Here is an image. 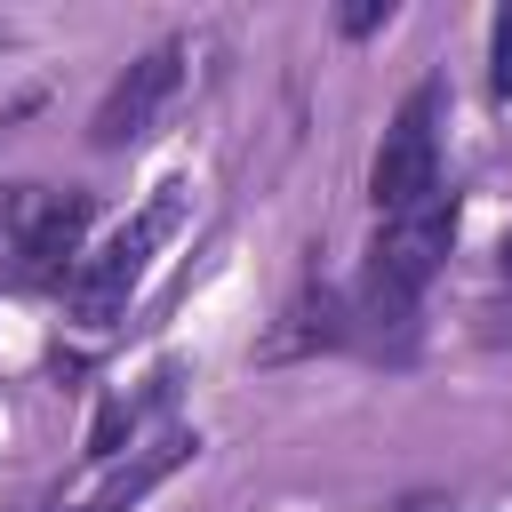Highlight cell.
Returning a JSON list of instances; mask_svg holds the SVG:
<instances>
[{"instance_id":"cell-1","label":"cell","mask_w":512,"mask_h":512,"mask_svg":"<svg viewBox=\"0 0 512 512\" xmlns=\"http://www.w3.org/2000/svg\"><path fill=\"white\" fill-rule=\"evenodd\" d=\"M456 224H464V192H456V184H440L424 208L376 224V240H368V256H360V280L344 288V296H352V344H360V352H392V360L408 352L416 304H424V288L440 280V264H448V248H456Z\"/></svg>"},{"instance_id":"cell-7","label":"cell","mask_w":512,"mask_h":512,"mask_svg":"<svg viewBox=\"0 0 512 512\" xmlns=\"http://www.w3.org/2000/svg\"><path fill=\"white\" fill-rule=\"evenodd\" d=\"M176 384H184V360H160V368L144 376V392H120V400L96 416V432H88V464H120V456H128V440H136V424H144L152 408H168V400H176Z\"/></svg>"},{"instance_id":"cell-5","label":"cell","mask_w":512,"mask_h":512,"mask_svg":"<svg viewBox=\"0 0 512 512\" xmlns=\"http://www.w3.org/2000/svg\"><path fill=\"white\" fill-rule=\"evenodd\" d=\"M88 224H96V192H80V184L48 192V184H40V208H32L24 232H16V288H56V296H64Z\"/></svg>"},{"instance_id":"cell-4","label":"cell","mask_w":512,"mask_h":512,"mask_svg":"<svg viewBox=\"0 0 512 512\" xmlns=\"http://www.w3.org/2000/svg\"><path fill=\"white\" fill-rule=\"evenodd\" d=\"M176 88H184V40H152V48L104 88V104H96V120H88V144H96V152H136V144L160 128V112H168Z\"/></svg>"},{"instance_id":"cell-2","label":"cell","mask_w":512,"mask_h":512,"mask_svg":"<svg viewBox=\"0 0 512 512\" xmlns=\"http://www.w3.org/2000/svg\"><path fill=\"white\" fill-rule=\"evenodd\" d=\"M176 216H184V184H160L96 256H80L72 264V280H64V312L88 328V336H104L120 312H128V296L144 288V272H152V256H160V240L176 232Z\"/></svg>"},{"instance_id":"cell-8","label":"cell","mask_w":512,"mask_h":512,"mask_svg":"<svg viewBox=\"0 0 512 512\" xmlns=\"http://www.w3.org/2000/svg\"><path fill=\"white\" fill-rule=\"evenodd\" d=\"M488 56H496L488 96H496V104H512V8H496V24H488Z\"/></svg>"},{"instance_id":"cell-10","label":"cell","mask_w":512,"mask_h":512,"mask_svg":"<svg viewBox=\"0 0 512 512\" xmlns=\"http://www.w3.org/2000/svg\"><path fill=\"white\" fill-rule=\"evenodd\" d=\"M504 272H512V240H504Z\"/></svg>"},{"instance_id":"cell-3","label":"cell","mask_w":512,"mask_h":512,"mask_svg":"<svg viewBox=\"0 0 512 512\" xmlns=\"http://www.w3.org/2000/svg\"><path fill=\"white\" fill-rule=\"evenodd\" d=\"M440 120H448V80L424 72L400 96V112L384 120V144L368 160V208H376V224L408 216V208H424L440 192Z\"/></svg>"},{"instance_id":"cell-9","label":"cell","mask_w":512,"mask_h":512,"mask_svg":"<svg viewBox=\"0 0 512 512\" xmlns=\"http://www.w3.org/2000/svg\"><path fill=\"white\" fill-rule=\"evenodd\" d=\"M392 16H400L392 0H352V8H336V32H344V40H368V32H384Z\"/></svg>"},{"instance_id":"cell-6","label":"cell","mask_w":512,"mask_h":512,"mask_svg":"<svg viewBox=\"0 0 512 512\" xmlns=\"http://www.w3.org/2000/svg\"><path fill=\"white\" fill-rule=\"evenodd\" d=\"M296 352H352V296L344 288H304L280 312V336L264 344V360H296Z\"/></svg>"}]
</instances>
